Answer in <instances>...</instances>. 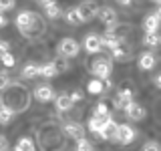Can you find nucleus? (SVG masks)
<instances>
[{"mask_svg":"<svg viewBox=\"0 0 161 151\" xmlns=\"http://www.w3.org/2000/svg\"><path fill=\"white\" fill-rule=\"evenodd\" d=\"M34 26H38L40 30H42V22H40V18H38L36 12L22 10V12L16 16V28L24 34V36H30V34L34 32Z\"/></svg>","mask_w":161,"mask_h":151,"instance_id":"1","label":"nucleus"},{"mask_svg":"<svg viewBox=\"0 0 161 151\" xmlns=\"http://www.w3.org/2000/svg\"><path fill=\"white\" fill-rule=\"evenodd\" d=\"M111 69H113V63H111L109 59H97V60H93L91 67H89L91 73H93L97 79H101V81L111 77Z\"/></svg>","mask_w":161,"mask_h":151,"instance_id":"2","label":"nucleus"},{"mask_svg":"<svg viewBox=\"0 0 161 151\" xmlns=\"http://www.w3.org/2000/svg\"><path fill=\"white\" fill-rule=\"evenodd\" d=\"M77 8H79V14H80V20H83V22H91L99 12V6H97L95 0H83Z\"/></svg>","mask_w":161,"mask_h":151,"instance_id":"3","label":"nucleus"},{"mask_svg":"<svg viewBox=\"0 0 161 151\" xmlns=\"http://www.w3.org/2000/svg\"><path fill=\"white\" fill-rule=\"evenodd\" d=\"M79 50H80V44L75 38H69L67 36V38H63L58 42V53L63 54V57H77Z\"/></svg>","mask_w":161,"mask_h":151,"instance_id":"4","label":"nucleus"},{"mask_svg":"<svg viewBox=\"0 0 161 151\" xmlns=\"http://www.w3.org/2000/svg\"><path fill=\"white\" fill-rule=\"evenodd\" d=\"M135 129L131 127V125H119L117 127V135H115V141H117V143H121V145H129L131 141L135 139Z\"/></svg>","mask_w":161,"mask_h":151,"instance_id":"5","label":"nucleus"},{"mask_svg":"<svg viewBox=\"0 0 161 151\" xmlns=\"http://www.w3.org/2000/svg\"><path fill=\"white\" fill-rule=\"evenodd\" d=\"M131 103H133V91L127 89V87L119 89L117 97H115V109L125 111V107H127V105H131Z\"/></svg>","mask_w":161,"mask_h":151,"instance_id":"6","label":"nucleus"},{"mask_svg":"<svg viewBox=\"0 0 161 151\" xmlns=\"http://www.w3.org/2000/svg\"><path fill=\"white\" fill-rule=\"evenodd\" d=\"M83 47H85V50H87V53H91V54L101 53V50H103V42H101V36H97V34H87V36H85Z\"/></svg>","mask_w":161,"mask_h":151,"instance_id":"7","label":"nucleus"},{"mask_svg":"<svg viewBox=\"0 0 161 151\" xmlns=\"http://www.w3.org/2000/svg\"><path fill=\"white\" fill-rule=\"evenodd\" d=\"M34 99L40 101V103H48V101H53L54 99L53 87H48V85H38V87L34 89Z\"/></svg>","mask_w":161,"mask_h":151,"instance_id":"8","label":"nucleus"},{"mask_svg":"<svg viewBox=\"0 0 161 151\" xmlns=\"http://www.w3.org/2000/svg\"><path fill=\"white\" fill-rule=\"evenodd\" d=\"M97 16L101 18V22L107 24V26H113V24L117 22V12H115V10L111 8V6H103V8H99Z\"/></svg>","mask_w":161,"mask_h":151,"instance_id":"9","label":"nucleus"},{"mask_svg":"<svg viewBox=\"0 0 161 151\" xmlns=\"http://www.w3.org/2000/svg\"><path fill=\"white\" fill-rule=\"evenodd\" d=\"M125 115L131 119V121H143L145 119V109L141 107L139 103H131L125 107Z\"/></svg>","mask_w":161,"mask_h":151,"instance_id":"10","label":"nucleus"},{"mask_svg":"<svg viewBox=\"0 0 161 151\" xmlns=\"http://www.w3.org/2000/svg\"><path fill=\"white\" fill-rule=\"evenodd\" d=\"M64 133L73 139H80V137H85V127L80 123H77V121H69V123H64Z\"/></svg>","mask_w":161,"mask_h":151,"instance_id":"11","label":"nucleus"},{"mask_svg":"<svg viewBox=\"0 0 161 151\" xmlns=\"http://www.w3.org/2000/svg\"><path fill=\"white\" fill-rule=\"evenodd\" d=\"M101 42H103V48H117L123 40H121L117 34L113 32V30H107V32H103V36H101Z\"/></svg>","mask_w":161,"mask_h":151,"instance_id":"12","label":"nucleus"},{"mask_svg":"<svg viewBox=\"0 0 161 151\" xmlns=\"http://www.w3.org/2000/svg\"><path fill=\"white\" fill-rule=\"evenodd\" d=\"M54 105H57V109L60 111V113H67V111L73 109V101H70V95L67 93H60L58 97H54Z\"/></svg>","mask_w":161,"mask_h":151,"instance_id":"13","label":"nucleus"},{"mask_svg":"<svg viewBox=\"0 0 161 151\" xmlns=\"http://www.w3.org/2000/svg\"><path fill=\"white\" fill-rule=\"evenodd\" d=\"M155 64H157V57L153 53H143L139 57V69L141 70H151Z\"/></svg>","mask_w":161,"mask_h":151,"instance_id":"14","label":"nucleus"},{"mask_svg":"<svg viewBox=\"0 0 161 151\" xmlns=\"http://www.w3.org/2000/svg\"><path fill=\"white\" fill-rule=\"evenodd\" d=\"M159 16L157 14H147V16H145V20H143V28H145V32H157L159 30Z\"/></svg>","mask_w":161,"mask_h":151,"instance_id":"15","label":"nucleus"},{"mask_svg":"<svg viewBox=\"0 0 161 151\" xmlns=\"http://www.w3.org/2000/svg\"><path fill=\"white\" fill-rule=\"evenodd\" d=\"M117 127H119V125L115 123V121H111L109 125H105V127L101 129L99 137H101V139H105V141H115V135H117Z\"/></svg>","mask_w":161,"mask_h":151,"instance_id":"16","label":"nucleus"},{"mask_svg":"<svg viewBox=\"0 0 161 151\" xmlns=\"http://www.w3.org/2000/svg\"><path fill=\"white\" fill-rule=\"evenodd\" d=\"M42 8H44V16L47 18H58L60 14H63V8H60L58 2H54V0L53 2H47Z\"/></svg>","mask_w":161,"mask_h":151,"instance_id":"17","label":"nucleus"},{"mask_svg":"<svg viewBox=\"0 0 161 151\" xmlns=\"http://www.w3.org/2000/svg\"><path fill=\"white\" fill-rule=\"evenodd\" d=\"M58 67H57V63H44V64H40V77H44V79H53V77H57L58 75Z\"/></svg>","mask_w":161,"mask_h":151,"instance_id":"18","label":"nucleus"},{"mask_svg":"<svg viewBox=\"0 0 161 151\" xmlns=\"http://www.w3.org/2000/svg\"><path fill=\"white\" fill-rule=\"evenodd\" d=\"M22 77L24 79H36V77H40V64H36V63L24 64V67H22Z\"/></svg>","mask_w":161,"mask_h":151,"instance_id":"19","label":"nucleus"},{"mask_svg":"<svg viewBox=\"0 0 161 151\" xmlns=\"http://www.w3.org/2000/svg\"><path fill=\"white\" fill-rule=\"evenodd\" d=\"M111 53H113V59H115V60H129V59H131V50L125 47L123 42H121L117 48H113Z\"/></svg>","mask_w":161,"mask_h":151,"instance_id":"20","label":"nucleus"},{"mask_svg":"<svg viewBox=\"0 0 161 151\" xmlns=\"http://www.w3.org/2000/svg\"><path fill=\"white\" fill-rule=\"evenodd\" d=\"M64 20H67L69 24H73V26H77V24H80L83 20H80V14H79V8H69L67 12H64Z\"/></svg>","mask_w":161,"mask_h":151,"instance_id":"21","label":"nucleus"},{"mask_svg":"<svg viewBox=\"0 0 161 151\" xmlns=\"http://www.w3.org/2000/svg\"><path fill=\"white\" fill-rule=\"evenodd\" d=\"M87 91H89L91 95H101V93L105 91V83H103L101 79H97V77H95L93 81H89V85H87Z\"/></svg>","mask_w":161,"mask_h":151,"instance_id":"22","label":"nucleus"},{"mask_svg":"<svg viewBox=\"0 0 161 151\" xmlns=\"http://www.w3.org/2000/svg\"><path fill=\"white\" fill-rule=\"evenodd\" d=\"M12 117H14V111L6 105H0V125H8Z\"/></svg>","mask_w":161,"mask_h":151,"instance_id":"23","label":"nucleus"},{"mask_svg":"<svg viewBox=\"0 0 161 151\" xmlns=\"http://www.w3.org/2000/svg\"><path fill=\"white\" fill-rule=\"evenodd\" d=\"M143 42L147 44V47H159L161 44V34L159 32H145V38H143Z\"/></svg>","mask_w":161,"mask_h":151,"instance_id":"24","label":"nucleus"},{"mask_svg":"<svg viewBox=\"0 0 161 151\" xmlns=\"http://www.w3.org/2000/svg\"><path fill=\"white\" fill-rule=\"evenodd\" d=\"M14 151H34V143L30 137H20L16 147H14Z\"/></svg>","mask_w":161,"mask_h":151,"instance_id":"25","label":"nucleus"},{"mask_svg":"<svg viewBox=\"0 0 161 151\" xmlns=\"http://www.w3.org/2000/svg\"><path fill=\"white\" fill-rule=\"evenodd\" d=\"M77 151H95V147L89 139L80 137V139H77Z\"/></svg>","mask_w":161,"mask_h":151,"instance_id":"26","label":"nucleus"},{"mask_svg":"<svg viewBox=\"0 0 161 151\" xmlns=\"http://www.w3.org/2000/svg\"><path fill=\"white\" fill-rule=\"evenodd\" d=\"M10 83H12V77L8 75V70H0V91L10 87Z\"/></svg>","mask_w":161,"mask_h":151,"instance_id":"27","label":"nucleus"},{"mask_svg":"<svg viewBox=\"0 0 161 151\" xmlns=\"http://www.w3.org/2000/svg\"><path fill=\"white\" fill-rule=\"evenodd\" d=\"M0 63H2L6 69H12V67H14V63H16V59H14V54H12V53H6L2 59H0Z\"/></svg>","mask_w":161,"mask_h":151,"instance_id":"28","label":"nucleus"},{"mask_svg":"<svg viewBox=\"0 0 161 151\" xmlns=\"http://www.w3.org/2000/svg\"><path fill=\"white\" fill-rule=\"evenodd\" d=\"M16 0H0V12H6V10H12Z\"/></svg>","mask_w":161,"mask_h":151,"instance_id":"29","label":"nucleus"},{"mask_svg":"<svg viewBox=\"0 0 161 151\" xmlns=\"http://www.w3.org/2000/svg\"><path fill=\"white\" fill-rule=\"evenodd\" d=\"M107 113H109L107 103H99L97 107H95V115H107Z\"/></svg>","mask_w":161,"mask_h":151,"instance_id":"30","label":"nucleus"},{"mask_svg":"<svg viewBox=\"0 0 161 151\" xmlns=\"http://www.w3.org/2000/svg\"><path fill=\"white\" fill-rule=\"evenodd\" d=\"M6 53H10V42L8 40H0V59H2Z\"/></svg>","mask_w":161,"mask_h":151,"instance_id":"31","label":"nucleus"},{"mask_svg":"<svg viewBox=\"0 0 161 151\" xmlns=\"http://www.w3.org/2000/svg\"><path fill=\"white\" fill-rule=\"evenodd\" d=\"M10 149V141L6 135H0V151H8Z\"/></svg>","mask_w":161,"mask_h":151,"instance_id":"32","label":"nucleus"},{"mask_svg":"<svg viewBox=\"0 0 161 151\" xmlns=\"http://www.w3.org/2000/svg\"><path fill=\"white\" fill-rule=\"evenodd\" d=\"M141 151H161V147L155 143V141H149V143H145V147L141 149Z\"/></svg>","mask_w":161,"mask_h":151,"instance_id":"33","label":"nucleus"},{"mask_svg":"<svg viewBox=\"0 0 161 151\" xmlns=\"http://www.w3.org/2000/svg\"><path fill=\"white\" fill-rule=\"evenodd\" d=\"M70 101H73V103H79V101H83V91H73V93H70Z\"/></svg>","mask_w":161,"mask_h":151,"instance_id":"34","label":"nucleus"},{"mask_svg":"<svg viewBox=\"0 0 161 151\" xmlns=\"http://www.w3.org/2000/svg\"><path fill=\"white\" fill-rule=\"evenodd\" d=\"M6 24H8V18L4 16V12H0V28H2V26H6Z\"/></svg>","mask_w":161,"mask_h":151,"instance_id":"35","label":"nucleus"},{"mask_svg":"<svg viewBox=\"0 0 161 151\" xmlns=\"http://www.w3.org/2000/svg\"><path fill=\"white\" fill-rule=\"evenodd\" d=\"M153 81H155V87H157V89H161V73H159V75H157V77H155Z\"/></svg>","mask_w":161,"mask_h":151,"instance_id":"36","label":"nucleus"},{"mask_svg":"<svg viewBox=\"0 0 161 151\" xmlns=\"http://www.w3.org/2000/svg\"><path fill=\"white\" fill-rule=\"evenodd\" d=\"M119 4H123V6H127V4H131V0H117Z\"/></svg>","mask_w":161,"mask_h":151,"instance_id":"37","label":"nucleus"},{"mask_svg":"<svg viewBox=\"0 0 161 151\" xmlns=\"http://www.w3.org/2000/svg\"><path fill=\"white\" fill-rule=\"evenodd\" d=\"M36 2H38V4H42V6H44L47 2H53V0H36Z\"/></svg>","mask_w":161,"mask_h":151,"instance_id":"38","label":"nucleus"},{"mask_svg":"<svg viewBox=\"0 0 161 151\" xmlns=\"http://www.w3.org/2000/svg\"><path fill=\"white\" fill-rule=\"evenodd\" d=\"M155 14H157V16L161 18V4H159V6H157V12H155Z\"/></svg>","mask_w":161,"mask_h":151,"instance_id":"39","label":"nucleus"},{"mask_svg":"<svg viewBox=\"0 0 161 151\" xmlns=\"http://www.w3.org/2000/svg\"><path fill=\"white\" fill-rule=\"evenodd\" d=\"M153 2H157V4H161V0H153Z\"/></svg>","mask_w":161,"mask_h":151,"instance_id":"40","label":"nucleus"}]
</instances>
